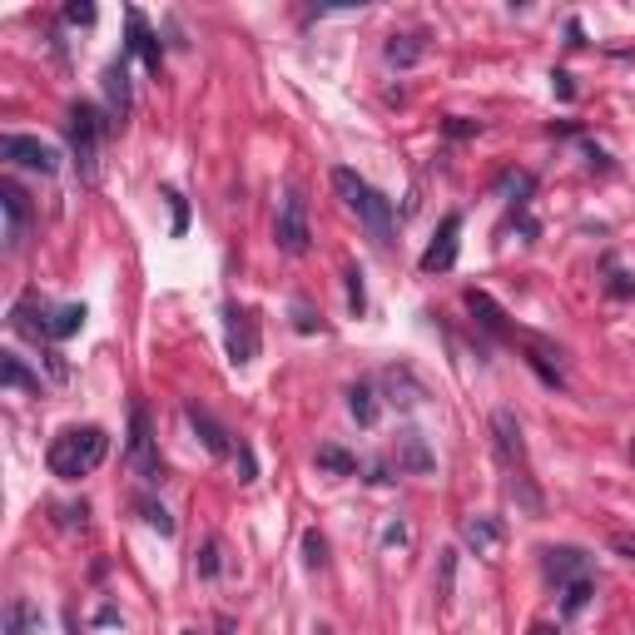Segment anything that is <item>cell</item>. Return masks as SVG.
I'll return each mask as SVG.
<instances>
[{
  "label": "cell",
  "mask_w": 635,
  "mask_h": 635,
  "mask_svg": "<svg viewBox=\"0 0 635 635\" xmlns=\"http://www.w3.org/2000/svg\"><path fill=\"white\" fill-rule=\"evenodd\" d=\"M328 179H333V189H338V199L363 219V229H368V239L378 244V249H387L392 244V224H397V214H392V199L387 194H378L358 169H348V164H333L328 169Z\"/></svg>",
  "instance_id": "obj_1"
},
{
  "label": "cell",
  "mask_w": 635,
  "mask_h": 635,
  "mask_svg": "<svg viewBox=\"0 0 635 635\" xmlns=\"http://www.w3.org/2000/svg\"><path fill=\"white\" fill-rule=\"evenodd\" d=\"M105 452H110L105 427H65V432L50 442L45 462H50V472H55L60 482H80V477H90V472L105 462Z\"/></svg>",
  "instance_id": "obj_2"
},
{
  "label": "cell",
  "mask_w": 635,
  "mask_h": 635,
  "mask_svg": "<svg viewBox=\"0 0 635 635\" xmlns=\"http://www.w3.org/2000/svg\"><path fill=\"white\" fill-rule=\"evenodd\" d=\"M125 462L129 472L149 487L164 482V462H159V442H154V427H149V407L134 402L129 407V442H125Z\"/></svg>",
  "instance_id": "obj_3"
},
{
  "label": "cell",
  "mask_w": 635,
  "mask_h": 635,
  "mask_svg": "<svg viewBox=\"0 0 635 635\" xmlns=\"http://www.w3.org/2000/svg\"><path fill=\"white\" fill-rule=\"evenodd\" d=\"M273 244H278L283 254H293V258H303L308 249H313V224H308V204H303L298 189H283V199H278Z\"/></svg>",
  "instance_id": "obj_4"
},
{
  "label": "cell",
  "mask_w": 635,
  "mask_h": 635,
  "mask_svg": "<svg viewBox=\"0 0 635 635\" xmlns=\"http://www.w3.org/2000/svg\"><path fill=\"white\" fill-rule=\"evenodd\" d=\"M65 129H70V149H75L80 174H85V179H95V164H100V134H105L100 110H95V105H70Z\"/></svg>",
  "instance_id": "obj_5"
},
{
  "label": "cell",
  "mask_w": 635,
  "mask_h": 635,
  "mask_svg": "<svg viewBox=\"0 0 635 635\" xmlns=\"http://www.w3.org/2000/svg\"><path fill=\"white\" fill-rule=\"evenodd\" d=\"M0 154L10 164L30 169V174H45V179L60 169V149L45 144V139H35V134H0Z\"/></svg>",
  "instance_id": "obj_6"
},
{
  "label": "cell",
  "mask_w": 635,
  "mask_h": 635,
  "mask_svg": "<svg viewBox=\"0 0 635 635\" xmlns=\"http://www.w3.org/2000/svg\"><path fill=\"white\" fill-rule=\"evenodd\" d=\"M224 333H229V363H234V368H249V363L258 358V318H254V308L229 303V308H224Z\"/></svg>",
  "instance_id": "obj_7"
},
{
  "label": "cell",
  "mask_w": 635,
  "mask_h": 635,
  "mask_svg": "<svg viewBox=\"0 0 635 635\" xmlns=\"http://www.w3.org/2000/svg\"><path fill=\"white\" fill-rule=\"evenodd\" d=\"M0 209H5V254H15L20 244H25V229H30V199H25V189L20 184H0Z\"/></svg>",
  "instance_id": "obj_8"
},
{
  "label": "cell",
  "mask_w": 635,
  "mask_h": 635,
  "mask_svg": "<svg viewBox=\"0 0 635 635\" xmlns=\"http://www.w3.org/2000/svg\"><path fill=\"white\" fill-rule=\"evenodd\" d=\"M462 546L492 561V556H502V546H507V526H502L497 516H462Z\"/></svg>",
  "instance_id": "obj_9"
},
{
  "label": "cell",
  "mask_w": 635,
  "mask_h": 635,
  "mask_svg": "<svg viewBox=\"0 0 635 635\" xmlns=\"http://www.w3.org/2000/svg\"><path fill=\"white\" fill-rule=\"evenodd\" d=\"M541 571L556 581V586H571L581 576H591V556L581 546H546L541 551Z\"/></svg>",
  "instance_id": "obj_10"
},
{
  "label": "cell",
  "mask_w": 635,
  "mask_h": 635,
  "mask_svg": "<svg viewBox=\"0 0 635 635\" xmlns=\"http://www.w3.org/2000/svg\"><path fill=\"white\" fill-rule=\"evenodd\" d=\"M129 40H125V55H139L144 60V70L149 75H159V65H164V45H159V35L149 30V20H144V10H129Z\"/></svg>",
  "instance_id": "obj_11"
},
{
  "label": "cell",
  "mask_w": 635,
  "mask_h": 635,
  "mask_svg": "<svg viewBox=\"0 0 635 635\" xmlns=\"http://www.w3.org/2000/svg\"><path fill=\"white\" fill-rule=\"evenodd\" d=\"M457 239H462V214H447L442 229H437V239L422 254V273H447L457 263Z\"/></svg>",
  "instance_id": "obj_12"
},
{
  "label": "cell",
  "mask_w": 635,
  "mask_h": 635,
  "mask_svg": "<svg viewBox=\"0 0 635 635\" xmlns=\"http://www.w3.org/2000/svg\"><path fill=\"white\" fill-rule=\"evenodd\" d=\"M105 100H110V115H115V120H125L129 105H134V95H129V55L125 50H120V60L105 65Z\"/></svg>",
  "instance_id": "obj_13"
},
{
  "label": "cell",
  "mask_w": 635,
  "mask_h": 635,
  "mask_svg": "<svg viewBox=\"0 0 635 635\" xmlns=\"http://www.w3.org/2000/svg\"><path fill=\"white\" fill-rule=\"evenodd\" d=\"M462 303H467V313L487 328V333H497V338H507L511 328H507V313H502V303L492 298V293H482V288H467L462 293Z\"/></svg>",
  "instance_id": "obj_14"
},
{
  "label": "cell",
  "mask_w": 635,
  "mask_h": 635,
  "mask_svg": "<svg viewBox=\"0 0 635 635\" xmlns=\"http://www.w3.org/2000/svg\"><path fill=\"white\" fill-rule=\"evenodd\" d=\"M184 417H189V427L199 432V442H204V447H209L214 457H229V452H234L229 432H224V427H219V422H214V417H209V412H204L199 402H189V407H184Z\"/></svg>",
  "instance_id": "obj_15"
},
{
  "label": "cell",
  "mask_w": 635,
  "mask_h": 635,
  "mask_svg": "<svg viewBox=\"0 0 635 635\" xmlns=\"http://www.w3.org/2000/svg\"><path fill=\"white\" fill-rule=\"evenodd\" d=\"M397 472H412V477L432 472V452H427V437H422V432H412V427L397 437Z\"/></svg>",
  "instance_id": "obj_16"
},
{
  "label": "cell",
  "mask_w": 635,
  "mask_h": 635,
  "mask_svg": "<svg viewBox=\"0 0 635 635\" xmlns=\"http://www.w3.org/2000/svg\"><path fill=\"white\" fill-rule=\"evenodd\" d=\"M0 382H5L10 392H30V397H40V392H45L40 373H30L20 353H0Z\"/></svg>",
  "instance_id": "obj_17"
},
{
  "label": "cell",
  "mask_w": 635,
  "mask_h": 635,
  "mask_svg": "<svg viewBox=\"0 0 635 635\" xmlns=\"http://www.w3.org/2000/svg\"><path fill=\"white\" fill-rule=\"evenodd\" d=\"M85 328V303H65V308H50L45 318V343H65Z\"/></svg>",
  "instance_id": "obj_18"
},
{
  "label": "cell",
  "mask_w": 635,
  "mask_h": 635,
  "mask_svg": "<svg viewBox=\"0 0 635 635\" xmlns=\"http://www.w3.org/2000/svg\"><path fill=\"white\" fill-rule=\"evenodd\" d=\"M382 55H387V65H397V70H412V65L427 55V40H422V35H387Z\"/></svg>",
  "instance_id": "obj_19"
},
{
  "label": "cell",
  "mask_w": 635,
  "mask_h": 635,
  "mask_svg": "<svg viewBox=\"0 0 635 635\" xmlns=\"http://www.w3.org/2000/svg\"><path fill=\"white\" fill-rule=\"evenodd\" d=\"M348 412L358 417V427H373L378 422V392H373V382H353L348 387Z\"/></svg>",
  "instance_id": "obj_20"
},
{
  "label": "cell",
  "mask_w": 635,
  "mask_h": 635,
  "mask_svg": "<svg viewBox=\"0 0 635 635\" xmlns=\"http://www.w3.org/2000/svg\"><path fill=\"white\" fill-rule=\"evenodd\" d=\"M313 462H318L323 472H333V477H353V472H358V457H353V452H343L338 442H323Z\"/></svg>",
  "instance_id": "obj_21"
},
{
  "label": "cell",
  "mask_w": 635,
  "mask_h": 635,
  "mask_svg": "<svg viewBox=\"0 0 635 635\" xmlns=\"http://www.w3.org/2000/svg\"><path fill=\"white\" fill-rule=\"evenodd\" d=\"M591 596H596V581H591V576L571 581V586H566V596H561V616H581V611L591 606Z\"/></svg>",
  "instance_id": "obj_22"
},
{
  "label": "cell",
  "mask_w": 635,
  "mask_h": 635,
  "mask_svg": "<svg viewBox=\"0 0 635 635\" xmlns=\"http://www.w3.org/2000/svg\"><path fill=\"white\" fill-rule=\"evenodd\" d=\"M5 635H35V611H30L25 596H15L5 606Z\"/></svg>",
  "instance_id": "obj_23"
},
{
  "label": "cell",
  "mask_w": 635,
  "mask_h": 635,
  "mask_svg": "<svg viewBox=\"0 0 635 635\" xmlns=\"http://www.w3.org/2000/svg\"><path fill=\"white\" fill-rule=\"evenodd\" d=\"M452 586H457V551H442L437 556V601L442 606L452 601Z\"/></svg>",
  "instance_id": "obj_24"
},
{
  "label": "cell",
  "mask_w": 635,
  "mask_h": 635,
  "mask_svg": "<svg viewBox=\"0 0 635 635\" xmlns=\"http://www.w3.org/2000/svg\"><path fill=\"white\" fill-rule=\"evenodd\" d=\"M134 507H139V516H144V521H149L159 536H174V531H179V526H174V516L159 507V502H149V497H134Z\"/></svg>",
  "instance_id": "obj_25"
},
{
  "label": "cell",
  "mask_w": 635,
  "mask_h": 635,
  "mask_svg": "<svg viewBox=\"0 0 635 635\" xmlns=\"http://www.w3.org/2000/svg\"><path fill=\"white\" fill-rule=\"evenodd\" d=\"M497 194H507L511 204H526V194H531V174H526V169H507V174L497 179Z\"/></svg>",
  "instance_id": "obj_26"
},
{
  "label": "cell",
  "mask_w": 635,
  "mask_h": 635,
  "mask_svg": "<svg viewBox=\"0 0 635 635\" xmlns=\"http://www.w3.org/2000/svg\"><path fill=\"white\" fill-rule=\"evenodd\" d=\"M303 561H308L313 571L328 561V541H323V531H303Z\"/></svg>",
  "instance_id": "obj_27"
},
{
  "label": "cell",
  "mask_w": 635,
  "mask_h": 635,
  "mask_svg": "<svg viewBox=\"0 0 635 635\" xmlns=\"http://www.w3.org/2000/svg\"><path fill=\"white\" fill-rule=\"evenodd\" d=\"M219 566H224V561H219V541H204V551H199L194 571H199L204 581H214V576H219Z\"/></svg>",
  "instance_id": "obj_28"
},
{
  "label": "cell",
  "mask_w": 635,
  "mask_h": 635,
  "mask_svg": "<svg viewBox=\"0 0 635 635\" xmlns=\"http://www.w3.org/2000/svg\"><path fill=\"white\" fill-rule=\"evenodd\" d=\"M343 278H348V308H353V313H363V308H368V293H363V273H358V268H343Z\"/></svg>",
  "instance_id": "obj_29"
},
{
  "label": "cell",
  "mask_w": 635,
  "mask_h": 635,
  "mask_svg": "<svg viewBox=\"0 0 635 635\" xmlns=\"http://www.w3.org/2000/svg\"><path fill=\"white\" fill-rule=\"evenodd\" d=\"M164 199H169V209H174V239L189 229V204H184V194L179 189H164Z\"/></svg>",
  "instance_id": "obj_30"
},
{
  "label": "cell",
  "mask_w": 635,
  "mask_h": 635,
  "mask_svg": "<svg viewBox=\"0 0 635 635\" xmlns=\"http://www.w3.org/2000/svg\"><path fill=\"white\" fill-rule=\"evenodd\" d=\"M442 134H447V139H477V134H482V125H477V120H462V115H452V120L442 125Z\"/></svg>",
  "instance_id": "obj_31"
},
{
  "label": "cell",
  "mask_w": 635,
  "mask_h": 635,
  "mask_svg": "<svg viewBox=\"0 0 635 635\" xmlns=\"http://www.w3.org/2000/svg\"><path fill=\"white\" fill-rule=\"evenodd\" d=\"M65 25H95V5L90 0H70L65 5Z\"/></svg>",
  "instance_id": "obj_32"
},
{
  "label": "cell",
  "mask_w": 635,
  "mask_h": 635,
  "mask_svg": "<svg viewBox=\"0 0 635 635\" xmlns=\"http://www.w3.org/2000/svg\"><path fill=\"white\" fill-rule=\"evenodd\" d=\"M239 472H244L239 482H258V462H254V447L249 442H239Z\"/></svg>",
  "instance_id": "obj_33"
},
{
  "label": "cell",
  "mask_w": 635,
  "mask_h": 635,
  "mask_svg": "<svg viewBox=\"0 0 635 635\" xmlns=\"http://www.w3.org/2000/svg\"><path fill=\"white\" fill-rule=\"evenodd\" d=\"M293 328H298V333H313V328H318V318H313V308H308L303 298L293 303Z\"/></svg>",
  "instance_id": "obj_34"
},
{
  "label": "cell",
  "mask_w": 635,
  "mask_h": 635,
  "mask_svg": "<svg viewBox=\"0 0 635 635\" xmlns=\"http://www.w3.org/2000/svg\"><path fill=\"white\" fill-rule=\"evenodd\" d=\"M606 288H611L616 298H635V283L626 278V273H611V283H606Z\"/></svg>",
  "instance_id": "obj_35"
},
{
  "label": "cell",
  "mask_w": 635,
  "mask_h": 635,
  "mask_svg": "<svg viewBox=\"0 0 635 635\" xmlns=\"http://www.w3.org/2000/svg\"><path fill=\"white\" fill-rule=\"evenodd\" d=\"M551 80H556V95H561V100H571V95H576V85H571V75H566V70H556Z\"/></svg>",
  "instance_id": "obj_36"
},
{
  "label": "cell",
  "mask_w": 635,
  "mask_h": 635,
  "mask_svg": "<svg viewBox=\"0 0 635 635\" xmlns=\"http://www.w3.org/2000/svg\"><path fill=\"white\" fill-rule=\"evenodd\" d=\"M611 546H616V551H621V556H626V561H635V536H616V541H611Z\"/></svg>",
  "instance_id": "obj_37"
},
{
  "label": "cell",
  "mask_w": 635,
  "mask_h": 635,
  "mask_svg": "<svg viewBox=\"0 0 635 635\" xmlns=\"http://www.w3.org/2000/svg\"><path fill=\"white\" fill-rule=\"evenodd\" d=\"M526 635H561V631H556L551 621H536V626H531V631H526Z\"/></svg>",
  "instance_id": "obj_38"
},
{
  "label": "cell",
  "mask_w": 635,
  "mask_h": 635,
  "mask_svg": "<svg viewBox=\"0 0 635 635\" xmlns=\"http://www.w3.org/2000/svg\"><path fill=\"white\" fill-rule=\"evenodd\" d=\"M313 635H333V631H313Z\"/></svg>",
  "instance_id": "obj_39"
},
{
  "label": "cell",
  "mask_w": 635,
  "mask_h": 635,
  "mask_svg": "<svg viewBox=\"0 0 635 635\" xmlns=\"http://www.w3.org/2000/svg\"><path fill=\"white\" fill-rule=\"evenodd\" d=\"M631 457H635V442H631Z\"/></svg>",
  "instance_id": "obj_40"
}]
</instances>
